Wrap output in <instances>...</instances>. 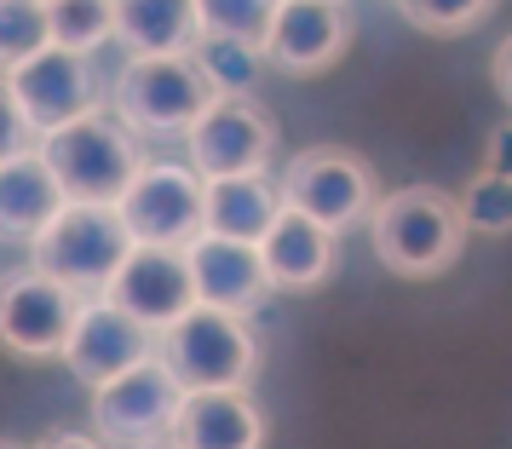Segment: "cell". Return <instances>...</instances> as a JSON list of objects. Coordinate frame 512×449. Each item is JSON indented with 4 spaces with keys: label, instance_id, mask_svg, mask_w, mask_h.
<instances>
[{
    "label": "cell",
    "instance_id": "6da1fadb",
    "mask_svg": "<svg viewBox=\"0 0 512 449\" xmlns=\"http://www.w3.org/2000/svg\"><path fill=\"white\" fill-rule=\"evenodd\" d=\"M369 237L374 254L392 277H443L449 265L461 260L466 248V225L455 196L438 185H403L386 190L369 213Z\"/></svg>",
    "mask_w": 512,
    "mask_h": 449
},
{
    "label": "cell",
    "instance_id": "7a4b0ae2",
    "mask_svg": "<svg viewBox=\"0 0 512 449\" xmlns=\"http://www.w3.org/2000/svg\"><path fill=\"white\" fill-rule=\"evenodd\" d=\"M150 357L173 375L179 392H248L259 375V334L248 317L190 306L156 334Z\"/></svg>",
    "mask_w": 512,
    "mask_h": 449
},
{
    "label": "cell",
    "instance_id": "3957f363",
    "mask_svg": "<svg viewBox=\"0 0 512 449\" xmlns=\"http://www.w3.org/2000/svg\"><path fill=\"white\" fill-rule=\"evenodd\" d=\"M35 156L58 179L64 202H81V208H116L121 190L133 185V173L144 167L139 144L127 139V127L116 116H104V110L35 139Z\"/></svg>",
    "mask_w": 512,
    "mask_h": 449
},
{
    "label": "cell",
    "instance_id": "277c9868",
    "mask_svg": "<svg viewBox=\"0 0 512 449\" xmlns=\"http://www.w3.org/2000/svg\"><path fill=\"white\" fill-rule=\"evenodd\" d=\"M277 196L288 213L340 237L351 225H369L374 202H380V173L369 167V156H357L346 144H305L277 173Z\"/></svg>",
    "mask_w": 512,
    "mask_h": 449
},
{
    "label": "cell",
    "instance_id": "5b68a950",
    "mask_svg": "<svg viewBox=\"0 0 512 449\" xmlns=\"http://www.w3.org/2000/svg\"><path fill=\"white\" fill-rule=\"evenodd\" d=\"M29 248H35V265H29V271L64 283L75 300H98L104 283L116 277V265L133 254V237H127V225L116 219V208L64 202V213H58Z\"/></svg>",
    "mask_w": 512,
    "mask_h": 449
},
{
    "label": "cell",
    "instance_id": "8992f818",
    "mask_svg": "<svg viewBox=\"0 0 512 449\" xmlns=\"http://www.w3.org/2000/svg\"><path fill=\"white\" fill-rule=\"evenodd\" d=\"M213 87L196 75L190 58H127L110 93V116L127 127V139H185L190 121L213 104Z\"/></svg>",
    "mask_w": 512,
    "mask_h": 449
},
{
    "label": "cell",
    "instance_id": "52a82bcc",
    "mask_svg": "<svg viewBox=\"0 0 512 449\" xmlns=\"http://www.w3.org/2000/svg\"><path fill=\"white\" fill-rule=\"evenodd\" d=\"M277 156V121L259 98H213L185 133V167L202 185L254 179Z\"/></svg>",
    "mask_w": 512,
    "mask_h": 449
},
{
    "label": "cell",
    "instance_id": "ba28073f",
    "mask_svg": "<svg viewBox=\"0 0 512 449\" xmlns=\"http://www.w3.org/2000/svg\"><path fill=\"white\" fill-rule=\"evenodd\" d=\"M116 219L127 225L133 248L185 254L202 237V179L185 162H144L133 185L121 190Z\"/></svg>",
    "mask_w": 512,
    "mask_h": 449
},
{
    "label": "cell",
    "instance_id": "9c48e42d",
    "mask_svg": "<svg viewBox=\"0 0 512 449\" xmlns=\"http://www.w3.org/2000/svg\"><path fill=\"white\" fill-rule=\"evenodd\" d=\"M179 386L156 357L133 363L127 375H116L110 386L93 392V438L104 449H150L167 444L173 415H179Z\"/></svg>",
    "mask_w": 512,
    "mask_h": 449
},
{
    "label": "cell",
    "instance_id": "30bf717a",
    "mask_svg": "<svg viewBox=\"0 0 512 449\" xmlns=\"http://www.w3.org/2000/svg\"><path fill=\"white\" fill-rule=\"evenodd\" d=\"M6 81V93L18 104V116L29 121V133L35 139H47L58 127H70V121L93 116L98 110V75H93V58H75V52H35L24 70L0 75Z\"/></svg>",
    "mask_w": 512,
    "mask_h": 449
},
{
    "label": "cell",
    "instance_id": "8fae6325",
    "mask_svg": "<svg viewBox=\"0 0 512 449\" xmlns=\"http://www.w3.org/2000/svg\"><path fill=\"white\" fill-rule=\"evenodd\" d=\"M81 306L87 300L41 271H12L0 277V346L12 357H58Z\"/></svg>",
    "mask_w": 512,
    "mask_h": 449
},
{
    "label": "cell",
    "instance_id": "7c38bea8",
    "mask_svg": "<svg viewBox=\"0 0 512 449\" xmlns=\"http://www.w3.org/2000/svg\"><path fill=\"white\" fill-rule=\"evenodd\" d=\"M351 52V6L340 0H288L265 41V64L282 75H323Z\"/></svg>",
    "mask_w": 512,
    "mask_h": 449
},
{
    "label": "cell",
    "instance_id": "4fadbf2b",
    "mask_svg": "<svg viewBox=\"0 0 512 449\" xmlns=\"http://www.w3.org/2000/svg\"><path fill=\"white\" fill-rule=\"evenodd\" d=\"M190 277V300L202 311H225V317H248L271 300V283H265V265H259V248L248 242H225V237H196L179 254Z\"/></svg>",
    "mask_w": 512,
    "mask_h": 449
},
{
    "label": "cell",
    "instance_id": "5bb4252c",
    "mask_svg": "<svg viewBox=\"0 0 512 449\" xmlns=\"http://www.w3.org/2000/svg\"><path fill=\"white\" fill-rule=\"evenodd\" d=\"M150 346H156V334L139 329L133 317H121L110 300H87V306L75 311L70 323V340H64V363H70V375L81 380V386H110L116 375H127L133 363H144L150 357Z\"/></svg>",
    "mask_w": 512,
    "mask_h": 449
},
{
    "label": "cell",
    "instance_id": "9a60e30c",
    "mask_svg": "<svg viewBox=\"0 0 512 449\" xmlns=\"http://www.w3.org/2000/svg\"><path fill=\"white\" fill-rule=\"evenodd\" d=\"M98 300H110L121 317H133L139 329L162 334L173 317H185L196 300H190V277H185V260L167 254V248H133L127 260L116 265V277L104 283Z\"/></svg>",
    "mask_w": 512,
    "mask_h": 449
},
{
    "label": "cell",
    "instance_id": "2e32d148",
    "mask_svg": "<svg viewBox=\"0 0 512 449\" xmlns=\"http://www.w3.org/2000/svg\"><path fill=\"white\" fill-rule=\"evenodd\" d=\"M259 265H265V283L282 294H305V288H323L340 271V237H328L323 225H311L300 213H277V225L259 237Z\"/></svg>",
    "mask_w": 512,
    "mask_h": 449
},
{
    "label": "cell",
    "instance_id": "e0dca14e",
    "mask_svg": "<svg viewBox=\"0 0 512 449\" xmlns=\"http://www.w3.org/2000/svg\"><path fill=\"white\" fill-rule=\"evenodd\" d=\"M173 449H265V415L254 392H185L173 432Z\"/></svg>",
    "mask_w": 512,
    "mask_h": 449
},
{
    "label": "cell",
    "instance_id": "ac0fdd59",
    "mask_svg": "<svg viewBox=\"0 0 512 449\" xmlns=\"http://www.w3.org/2000/svg\"><path fill=\"white\" fill-rule=\"evenodd\" d=\"M58 213H64V190L35 150L0 162V242H35Z\"/></svg>",
    "mask_w": 512,
    "mask_h": 449
},
{
    "label": "cell",
    "instance_id": "d6986e66",
    "mask_svg": "<svg viewBox=\"0 0 512 449\" xmlns=\"http://www.w3.org/2000/svg\"><path fill=\"white\" fill-rule=\"evenodd\" d=\"M277 213H282V196H277V179L271 173L202 185V237H225V242L259 248V237L277 225Z\"/></svg>",
    "mask_w": 512,
    "mask_h": 449
},
{
    "label": "cell",
    "instance_id": "ffe728a7",
    "mask_svg": "<svg viewBox=\"0 0 512 449\" xmlns=\"http://www.w3.org/2000/svg\"><path fill=\"white\" fill-rule=\"evenodd\" d=\"M127 58H190L196 47V6L190 0H127L116 6V35Z\"/></svg>",
    "mask_w": 512,
    "mask_h": 449
},
{
    "label": "cell",
    "instance_id": "44dd1931",
    "mask_svg": "<svg viewBox=\"0 0 512 449\" xmlns=\"http://www.w3.org/2000/svg\"><path fill=\"white\" fill-rule=\"evenodd\" d=\"M271 24H277V6L271 0H202L196 6V41L242 47V52H254V58H265Z\"/></svg>",
    "mask_w": 512,
    "mask_h": 449
},
{
    "label": "cell",
    "instance_id": "7402d4cb",
    "mask_svg": "<svg viewBox=\"0 0 512 449\" xmlns=\"http://www.w3.org/2000/svg\"><path fill=\"white\" fill-rule=\"evenodd\" d=\"M110 35H116V6L104 0H52L47 6V47L93 58Z\"/></svg>",
    "mask_w": 512,
    "mask_h": 449
},
{
    "label": "cell",
    "instance_id": "603a6c76",
    "mask_svg": "<svg viewBox=\"0 0 512 449\" xmlns=\"http://www.w3.org/2000/svg\"><path fill=\"white\" fill-rule=\"evenodd\" d=\"M190 64H196V75L219 98H254V81L265 70V58H254V52H242V47H219V41H196Z\"/></svg>",
    "mask_w": 512,
    "mask_h": 449
},
{
    "label": "cell",
    "instance_id": "cb8c5ba5",
    "mask_svg": "<svg viewBox=\"0 0 512 449\" xmlns=\"http://www.w3.org/2000/svg\"><path fill=\"white\" fill-rule=\"evenodd\" d=\"M35 52H47V6L0 0V75L24 70Z\"/></svg>",
    "mask_w": 512,
    "mask_h": 449
},
{
    "label": "cell",
    "instance_id": "d4e9b609",
    "mask_svg": "<svg viewBox=\"0 0 512 449\" xmlns=\"http://www.w3.org/2000/svg\"><path fill=\"white\" fill-rule=\"evenodd\" d=\"M455 208H461L466 231H478V237H507L512 231V179L472 173V185L455 196Z\"/></svg>",
    "mask_w": 512,
    "mask_h": 449
},
{
    "label": "cell",
    "instance_id": "484cf974",
    "mask_svg": "<svg viewBox=\"0 0 512 449\" xmlns=\"http://www.w3.org/2000/svg\"><path fill=\"white\" fill-rule=\"evenodd\" d=\"M495 12L484 0H461V6H438V0H409L403 6V18L420 29V35H466V29H478Z\"/></svg>",
    "mask_w": 512,
    "mask_h": 449
},
{
    "label": "cell",
    "instance_id": "4316f807",
    "mask_svg": "<svg viewBox=\"0 0 512 449\" xmlns=\"http://www.w3.org/2000/svg\"><path fill=\"white\" fill-rule=\"evenodd\" d=\"M24 150H35V133H29V121L18 116V104H12L6 81H0V162H12Z\"/></svg>",
    "mask_w": 512,
    "mask_h": 449
},
{
    "label": "cell",
    "instance_id": "83f0119b",
    "mask_svg": "<svg viewBox=\"0 0 512 449\" xmlns=\"http://www.w3.org/2000/svg\"><path fill=\"white\" fill-rule=\"evenodd\" d=\"M507 167H512V127H495V133H489V162H484V173H495V179H512Z\"/></svg>",
    "mask_w": 512,
    "mask_h": 449
},
{
    "label": "cell",
    "instance_id": "f1b7e54d",
    "mask_svg": "<svg viewBox=\"0 0 512 449\" xmlns=\"http://www.w3.org/2000/svg\"><path fill=\"white\" fill-rule=\"evenodd\" d=\"M35 449H104L93 438V432H52V438H41Z\"/></svg>",
    "mask_w": 512,
    "mask_h": 449
},
{
    "label": "cell",
    "instance_id": "f546056e",
    "mask_svg": "<svg viewBox=\"0 0 512 449\" xmlns=\"http://www.w3.org/2000/svg\"><path fill=\"white\" fill-rule=\"evenodd\" d=\"M495 93L512 98V47H507V41L495 47Z\"/></svg>",
    "mask_w": 512,
    "mask_h": 449
},
{
    "label": "cell",
    "instance_id": "4dcf8cb0",
    "mask_svg": "<svg viewBox=\"0 0 512 449\" xmlns=\"http://www.w3.org/2000/svg\"><path fill=\"white\" fill-rule=\"evenodd\" d=\"M0 449H18V444H6V438H0Z\"/></svg>",
    "mask_w": 512,
    "mask_h": 449
},
{
    "label": "cell",
    "instance_id": "1f68e13d",
    "mask_svg": "<svg viewBox=\"0 0 512 449\" xmlns=\"http://www.w3.org/2000/svg\"><path fill=\"white\" fill-rule=\"evenodd\" d=\"M150 449H173V444H150Z\"/></svg>",
    "mask_w": 512,
    "mask_h": 449
}]
</instances>
